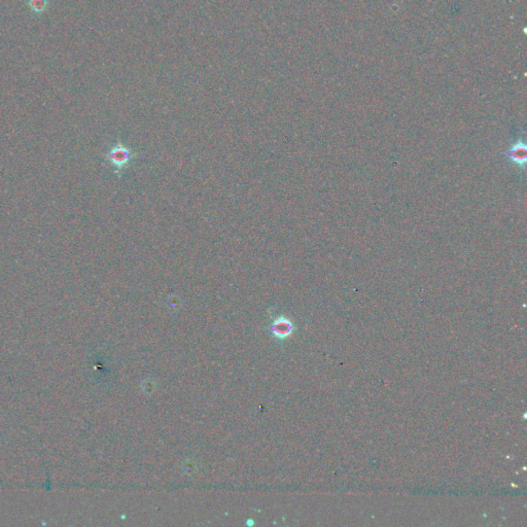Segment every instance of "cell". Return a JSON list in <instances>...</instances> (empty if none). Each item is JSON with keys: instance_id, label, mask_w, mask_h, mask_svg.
<instances>
[{"instance_id": "3957f363", "label": "cell", "mask_w": 527, "mask_h": 527, "mask_svg": "<svg viewBox=\"0 0 527 527\" xmlns=\"http://www.w3.org/2000/svg\"><path fill=\"white\" fill-rule=\"evenodd\" d=\"M291 331H292L291 322L283 316L276 318L272 324V332L279 337H285V336L289 335L291 333Z\"/></svg>"}, {"instance_id": "277c9868", "label": "cell", "mask_w": 527, "mask_h": 527, "mask_svg": "<svg viewBox=\"0 0 527 527\" xmlns=\"http://www.w3.org/2000/svg\"><path fill=\"white\" fill-rule=\"evenodd\" d=\"M31 8L33 11L36 12H42L47 5V0H31Z\"/></svg>"}, {"instance_id": "7a4b0ae2", "label": "cell", "mask_w": 527, "mask_h": 527, "mask_svg": "<svg viewBox=\"0 0 527 527\" xmlns=\"http://www.w3.org/2000/svg\"><path fill=\"white\" fill-rule=\"evenodd\" d=\"M508 156L513 163L523 168L527 159V148L525 142L522 140H517L508 150Z\"/></svg>"}, {"instance_id": "6da1fadb", "label": "cell", "mask_w": 527, "mask_h": 527, "mask_svg": "<svg viewBox=\"0 0 527 527\" xmlns=\"http://www.w3.org/2000/svg\"><path fill=\"white\" fill-rule=\"evenodd\" d=\"M137 153L130 146L125 145L121 140H118L105 154L106 162L115 169L117 175L121 177L123 173L131 166L137 158Z\"/></svg>"}]
</instances>
